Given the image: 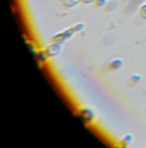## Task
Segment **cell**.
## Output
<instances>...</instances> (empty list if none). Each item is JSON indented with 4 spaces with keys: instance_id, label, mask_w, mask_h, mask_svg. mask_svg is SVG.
I'll use <instances>...</instances> for the list:
<instances>
[{
    "instance_id": "cell-4",
    "label": "cell",
    "mask_w": 146,
    "mask_h": 148,
    "mask_svg": "<svg viewBox=\"0 0 146 148\" xmlns=\"http://www.w3.org/2000/svg\"><path fill=\"white\" fill-rule=\"evenodd\" d=\"M123 64H124V62H123L120 58L113 59L111 62H109L107 70H109V71H118V70H120V68H122Z\"/></svg>"
},
{
    "instance_id": "cell-6",
    "label": "cell",
    "mask_w": 146,
    "mask_h": 148,
    "mask_svg": "<svg viewBox=\"0 0 146 148\" xmlns=\"http://www.w3.org/2000/svg\"><path fill=\"white\" fill-rule=\"evenodd\" d=\"M120 143L122 144H125V146H129L131 143H132L133 142V136L131 135V134H125L124 136H122V138H120Z\"/></svg>"
},
{
    "instance_id": "cell-7",
    "label": "cell",
    "mask_w": 146,
    "mask_h": 148,
    "mask_svg": "<svg viewBox=\"0 0 146 148\" xmlns=\"http://www.w3.org/2000/svg\"><path fill=\"white\" fill-rule=\"evenodd\" d=\"M35 58L38 59V61L44 62L45 59L48 58V56H47V53H45V50H39V52L35 53Z\"/></svg>"
},
{
    "instance_id": "cell-3",
    "label": "cell",
    "mask_w": 146,
    "mask_h": 148,
    "mask_svg": "<svg viewBox=\"0 0 146 148\" xmlns=\"http://www.w3.org/2000/svg\"><path fill=\"white\" fill-rule=\"evenodd\" d=\"M61 47H62V44H58V42H52L51 45H48V47H47L45 53H47L48 57H57L60 53H61Z\"/></svg>"
},
{
    "instance_id": "cell-5",
    "label": "cell",
    "mask_w": 146,
    "mask_h": 148,
    "mask_svg": "<svg viewBox=\"0 0 146 148\" xmlns=\"http://www.w3.org/2000/svg\"><path fill=\"white\" fill-rule=\"evenodd\" d=\"M140 80H141V76H140V75H137V73L131 75L127 79V85H128V86H131V88H133V86H136V85L138 84Z\"/></svg>"
},
{
    "instance_id": "cell-10",
    "label": "cell",
    "mask_w": 146,
    "mask_h": 148,
    "mask_svg": "<svg viewBox=\"0 0 146 148\" xmlns=\"http://www.w3.org/2000/svg\"><path fill=\"white\" fill-rule=\"evenodd\" d=\"M113 148H128V146H125V144L119 143V144H116V146H114Z\"/></svg>"
},
{
    "instance_id": "cell-1",
    "label": "cell",
    "mask_w": 146,
    "mask_h": 148,
    "mask_svg": "<svg viewBox=\"0 0 146 148\" xmlns=\"http://www.w3.org/2000/svg\"><path fill=\"white\" fill-rule=\"evenodd\" d=\"M78 116L85 122V124H91V122L94 121L93 110H91V108H88V107H82L80 108L79 112H78Z\"/></svg>"
},
{
    "instance_id": "cell-11",
    "label": "cell",
    "mask_w": 146,
    "mask_h": 148,
    "mask_svg": "<svg viewBox=\"0 0 146 148\" xmlns=\"http://www.w3.org/2000/svg\"><path fill=\"white\" fill-rule=\"evenodd\" d=\"M82 3H84V4H89V3H94V0H80Z\"/></svg>"
},
{
    "instance_id": "cell-9",
    "label": "cell",
    "mask_w": 146,
    "mask_h": 148,
    "mask_svg": "<svg viewBox=\"0 0 146 148\" xmlns=\"http://www.w3.org/2000/svg\"><path fill=\"white\" fill-rule=\"evenodd\" d=\"M94 4H96L97 7H104V5L106 4V0H94Z\"/></svg>"
},
{
    "instance_id": "cell-8",
    "label": "cell",
    "mask_w": 146,
    "mask_h": 148,
    "mask_svg": "<svg viewBox=\"0 0 146 148\" xmlns=\"http://www.w3.org/2000/svg\"><path fill=\"white\" fill-rule=\"evenodd\" d=\"M138 13H140V17H141V18L146 19V3H145V4H142L141 7H140Z\"/></svg>"
},
{
    "instance_id": "cell-2",
    "label": "cell",
    "mask_w": 146,
    "mask_h": 148,
    "mask_svg": "<svg viewBox=\"0 0 146 148\" xmlns=\"http://www.w3.org/2000/svg\"><path fill=\"white\" fill-rule=\"evenodd\" d=\"M73 35H74V34L71 32V30L69 28V30L64 31V32H60V34H57V35H54L52 38V42H58V44H62V42H65L67 39H70Z\"/></svg>"
}]
</instances>
